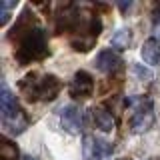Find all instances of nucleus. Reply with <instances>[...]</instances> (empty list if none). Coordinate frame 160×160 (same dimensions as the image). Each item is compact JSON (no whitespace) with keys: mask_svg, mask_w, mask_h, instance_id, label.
<instances>
[{"mask_svg":"<svg viewBox=\"0 0 160 160\" xmlns=\"http://www.w3.org/2000/svg\"><path fill=\"white\" fill-rule=\"evenodd\" d=\"M18 88L30 102H48V100H54L58 96L62 84H60V80L54 74L32 72V74H26L20 80Z\"/></svg>","mask_w":160,"mask_h":160,"instance_id":"obj_1","label":"nucleus"},{"mask_svg":"<svg viewBox=\"0 0 160 160\" xmlns=\"http://www.w3.org/2000/svg\"><path fill=\"white\" fill-rule=\"evenodd\" d=\"M14 56L20 64H30L42 60L48 56V42H46V32L42 28H32L26 34L18 38V48Z\"/></svg>","mask_w":160,"mask_h":160,"instance_id":"obj_2","label":"nucleus"},{"mask_svg":"<svg viewBox=\"0 0 160 160\" xmlns=\"http://www.w3.org/2000/svg\"><path fill=\"white\" fill-rule=\"evenodd\" d=\"M0 116H2L4 130L10 134H22L28 128V116L18 106L16 98L6 86H2V94H0Z\"/></svg>","mask_w":160,"mask_h":160,"instance_id":"obj_3","label":"nucleus"},{"mask_svg":"<svg viewBox=\"0 0 160 160\" xmlns=\"http://www.w3.org/2000/svg\"><path fill=\"white\" fill-rule=\"evenodd\" d=\"M128 108H130V128L132 132H146L152 128L154 124V106L152 100L148 96H130L126 100Z\"/></svg>","mask_w":160,"mask_h":160,"instance_id":"obj_4","label":"nucleus"},{"mask_svg":"<svg viewBox=\"0 0 160 160\" xmlns=\"http://www.w3.org/2000/svg\"><path fill=\"white\" fill-rule=\"evenodd\" d=\"M112 154V144L96 136L84 138V158L86 160H106Z\"/></svg>","mask_w":160,"mask_h":160,"instance_id":"obj_5","label":"nucleus"},{"mask_svg":"<svg viewBox=\"0 0 160 160\" xmlns=\"http://www.w3.org/2000/svg\"><path fill=\"white\" fill-rule=\"evenodd\" d=\"M94 92V78L86 70H78L70 82V96L72 98H88Z\"/></svg>","mask_w":160,"mask_h":160,"instance_id":"obj_6","label":"nucleus"},{"mask_svg":"<svg viewBox=\"0 0 160 160\" xmlns=\"http://www.w3.org/2000/svg\"><path fill=\"white\" fill-rule=\"evenodd\" d=\"M60 124L66 132L80 134V130H82V112H80V108L72 106V104L64 106L60 110Z\"/></svg>","mask_w":160,"mask_h":160,"instance_id":"obj_7","label":"nucleus"},{"mask_svg":"<svg viewBox=\"0 0 160 160\" xmlns=\"http://www.w3.org/2000/svg\"><path fill=\"white\" fill-rule=\"evenodd\" d=\"M94 64H96V68L100 72L114 74V72H118V70L122 68V58H120L114 50H102V52H98Z\"/></svg>","mask_w":160,"mask_h":160,"instance_id":"obj_8","label":"nucleus"},{"mask_svg":"<svg viewBox=\"0 0 160 160\" xmlns=\"http://www.w3.org/2000/svg\"><path fill=\"white\" fill-rule=\"evenodd\" d=\"M92 120H94V126L102 130V132H112L114 130V116L106 106L92 108Z\"/></svg>","mask_w":160,"mask_h":160,"instance_id":"obj_9","label":"nucleus"},{"mask_svg":"<svg viewBox=\"0 0 160 160\" xmlns=\"http://www.w3.org/2000/svg\"><path fill=\"white\" fill-rule=\"evenodd\" d=\"M140 56L146 64L150 66H156L160 62V42L156 38H148L146 42L142 44V48H140Z\"/></svg>","mask_w":160,"mask_h":160,"instance_id":"obj_10","label":"nucleus"},{"mask_svg":"<svg viewBox=\"0 0 160 160\" xmlns=\"http://www.w3.org/2000/svg\"><path fill=\"white\" fill-rule=\"evenodd\" d=\"M130 42H132V34H130L128 28H120L116 34L112 36L110 40V46L116 48V50H126L130 46Z\"/></svg>","mask_w":160,"mask_h":160,"instance_id":"obj_11","label":"nucleus"},{"mask_svg":"<svg viewBox=\"0 0 160 160\" xmlns=\"http://www.w3.org/2000/svg\"><path fill=\"white\" fill-rule=\"evenodd\" d=\"M0 160H18V148L8 138L0 140Z\"/></svg>","mask_w":160,"mask_h":160,"instance_id":"obj_12","label":"nucleus"},{"mask_svg":"<svg viewBox=\"0 0 160 160\" xmlns=\"http://www.w3.org/2000/svg\"><path fill=\"white\" fill-rule=\"evenodd\" d=\"M70 44H72V48L76 50V52H88V50L94 46V38H86V36L72 38V40H70Z\"/></svg>","mask_w":160,"mask_h":160,"instance_id":"obj_13","label":"nucleus"},{"mask_svg":"<svg viewBox=\"0 0 160 160\" xmlns=\"http://www.w3.org/2000/svg\"><path fill=\"white\" fill-rule=\"evenodd\" d=\"M134 74H136L140 80H150V78H152V72H150V70H146V68H142L140 64H136V66H134Z\"/></svg>","mask_w":160,"mask_h":160,"instance_id":"obj_14","label":"nucleus"},{"mask_svg":"<svg viewBox=\"0 0 160 160\" xmlns=\"http://www.w3.org/2000/svg\"><path fill=\"white\" fill-rule=\"evenodd\" d=\"M22 160H36V158H32V156H24Z\"/></svg>","mask_w":160,"mask_h":160,"instance_id":"obj_15","label":"nucleus"},{"mask_svg":"<svg viewBox=\"0 0 160 160\" xmlns=\"http://www.w3.org/2000/svg\"><path fill=\"white\" fill-rule=\"evenodd\" d=\"M120 160H128V158H120Z\"/></svg>","mask_w":160,"mask_h":160,"instance_id":"obj_16","label":"nucleus"},{"mask_svg":"<svg viewBox=\"0 0 160 160\" xmlns=\"http://www.w3.org/2000/svg\"><path fill=\"white\" fill-rule=\"evenodd\" d=\"M150 160H154V158H150Z\"/></svg>","mask_w":160,"mask_h":160,"instance_id":"obj_17","label":"nucleus"}]
</instances>
